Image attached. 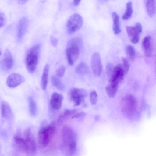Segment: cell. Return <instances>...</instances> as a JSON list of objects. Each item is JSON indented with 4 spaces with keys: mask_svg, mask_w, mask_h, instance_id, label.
<instances>
[{
    "mask_svg": "<svg viewBox=\"0 0 156 156\" xmlns=\"http://www.w3.org/2000/svg\"><path fill=\"white\" fill-rule=\"evenodd\" d=\"M14 141L17 147L21 152L29 155L35 154L36 143L30 128L26 129L23 135L20 133L15 134Z\"/></svg>",
    "mask_w": 156,
    "mask_h": 156,
    "instance_id": "obj_1",
    "label": "cell"
},
{
    "mask_svg": "<svg viewBox=\"0 0 156 156\" xmlns=\"http://www.w3.org/2000/svg\"><path fill=\"white\" fill-rule=\"evenodd\" d=\"M82 45L81 39L73 38L68 41L66 49V55L68 64L73 65L78 58Z\"/></svg>",
    "mask_w": 156,
    "mask_h": 156,
    "instance_id": "obj_2",
    "label": "cell"
},
{
    "mask_svg": "<svg viewBox=\"0 0 156 156\" xmlns=\"http://www.w3.org/2000/svg\"><path fill=\"white\" fill-rule=\"evenodd\" d=\"M63 143L70 155H73L77 150L76 134L70 127L65 126L62 129Z\"/></svg>",
    "mask_w": 156,
    "mask_h": 156,
    "instance_id": "obj_3",
    "label": "cell"
},
{
    "mask_svg": "<svg viewBox=\"0 0 156 156\" xmlns=\"http://www.w3.org/2000/svg\"><path fill=\"white\" fill-rule=\"evenodd\" d=\"M40 45H36L27 51L25 59V64L27 71L30 73L35 71L38 63Z\"/></svg>",
    "mask_w": 156,
    "mask_h": 156,
    "instance_id": "obj_4",
    "label": "cell"
},
{
    "mask_svg": "<svg viewBox=\"0 0 156 156\" xmlns=\"http://www.w3.org/2000/svg\"><path fill=\"white\" fill-rule=\"evenodd\" d=\"M56 131L53 124L42 126L38 133V141L39 145L42 148L46 147L52 139Z\"/></svg>",
    "mask_w": 156,
    "mask_h": 156,
    "instance_id": "obj_5",
    "label": "cell"
},
{
    "mask_svg": "<svg viewBox=\"0 0 156 156\" xmlns=\"http://www.w3.org/2000/svg\"><path fill=\"white\" fill-rule=\"evenodd\" d=\"M121 103L123 112L128 117L132 118L136 114L137 103L134 96L130 94L126 96L123 98Z\"/></svg>",
    "mask_w": 156,
    "mask_h": 156,
    "instance_id": "obj_6",
    "label": "cell"
},
{
    "mask_svg": "<svg viewBox=\"0 0 156 156\" xmlns=\"http://www.w3.org/2000/svg\"><path fill=\"white\" fill-rule=\"evenodd\" d=\"M83 23L81 16L78 13L72 15L68 20L66 27L69 34H73L79 30L82 27Z\"/></svg>",
    "mask_w": 156,
    "mask_h": 156,
    "instance_id": "obj_7",
    "label": "cell"
},
{
    "mask_svg": "<svg viewBox=\"0 0 156 156\" xmlns=\"http://www.w3.org/2000/svg\"><path fill=\"white\" fill-rule=\"evenodd\" d=\"M71 98L75 106L80 105L88 95L87 92L84 89L74 87L70 91Z\"/></svg>",
    "mask_w": 156,
    "mask_h": 156,
    "instance_id": "obj_8",
    "label": "cell"
},
{
    "mask_svg": "<svg viewBox=\"0 0 156 156\" xmlns=\"http://www.w3.org/2000/svg\"><path fill=\"white\" fill-rule=\"evenodd\" d=\"M124 74L122 65L121 64L116 65L114 67L112 74L109 79L110 84L118 87L119 83L123 79Z\"/></svg>",
    "mask_w": 156,
    "mask_h": 156,
    "instance_id": "obj_9",
    "label": "cell"
},
{
    "mask_svg": "<svg viewBox=\"0 0 156 156\" xmlns=\"http://www.w3.org/2000/svg\"><path fill=\"white\" fill-rule=\"evenodd\" d=\"M91 68L94 75L96 77L99 76L102 70V64L100 54L95 52L92 55L91 61Z\"/></svg>",
    "mask_w": 156,
    "mask_h": 156,
    "instance_id": "obj_10",
    "label": "cell"
},
{
    "mask_svg": "<svg viewBox=\"0 0 156 156\" xmlns=\"http://www.w3.org/2000/svg\"><path fill=\"white\" fill-rule=\"evenodd\" d=\"M14 63L12 56L8 50H6L1 60L0 64L2 69L5 70H10Z\"/></svg>",
    "mask_w": 156,
    "mask_h": 156,
    "instance_id": "obj_11",
    "label": "cell"
},
{
    "mask_svg": "<svg viewBox=\"0 0 156 156\" xmlns=\"http://www.w3.org/2000/svg\"><path fill=\"white\" fill-rule=\"evenodd\" d=\"M23 80V78L21 75L17 73H12L8 76L6 84L9 87L15 88L20 84Z\"/></svg>",
    "mask_w": 156,
    "mask_h": 156,
    "instance_id": "obj_12",
    "label": "cell"
},
{
    "mask_svg": "<svg viewBox=\"0 0 156 156\" xmlns=\"http://www.w3.org/2000/svg\"><path fill=\"white\" fill-rule=\"evenodd\" d=\"M142 47L145 55L147 57H150L153 50V41L150 36H147L144 38L142 42Z\"/></svg>",
    "mask_w": 156,
    "mask_h": 156,
    "instance_id": "obj_13",
    "label": "cell"
},
{
    "mask_svg": "<svg viewBox=\"0 0 156 156\" xmlns=\"http://www.w3.org/2000/svg\"><path fill=\"white\" fill-rule=\"evenodd\" d=\"M63 97L62 94L54 92L51 95L50 104L52 108L56 110H58L62 106Z\"/></svg>",
    "mask_w": 156,
    "mask_h": 156,
    "instance_id": "obj_14",
    "label": "cell"
},
{
    "mask_svg": "<svg viewBox=\"0 0 156 156\" xmlns=\"http://www.w3.org/2000/svg\"><path fill=\"white\" fill-rule=\"evenodd\" d=\"M29 23V20L26 17H22L20 20L18 27V37L21 38L25 34Z\"/></svg>",
    "mask_w": 156,
    "mask_h": 156,
    "instance_id": "obj_15",
    "label": "cell"
},
{
    "mask_svg": "<svg viewBox=\"0 0 156 156\" xmlns=\"http://www.w3.org/2000/svg\"><path fill=\"white\" fill-rule=\"evenodd\" d=\"M127 34L129 37L134 35H139L142 32V28L141 24L137 23L134 27L127 26L126 28Z\"/></svg>",
    "mask_w": 156,
    "mask_h": 156,
    "instance_id": "obj_16",
    "label": "cell"
},
{
    "mask_svg": "<svg viewBox=\"0 0 156 156\" xmlns=\"http://www.w3.org/2000/svg\"><path fill=\"white\" fill-rule=\"evenodd\" d=\"M1 114L2 117L8 119L12 114L11 108L8 103L4 101L1 104Z\"/></svg>",
    "mask_w": 156,
    "mask_h": 156,
    "instance_id": "obj_17",
    "label": "cell"
},
{
    "mask_svg": "<svg viewBox=\"0 0 156 156\" xmlns=\"http://www.w3.org/2000/svg\"><path fill=\"white\" fill-rule=\"evenodd\" d=\"M113 20V30L114 33L118 34L121 32V27L119 17L117 14L115 12L112 14Z\"/></svg>",
    "mask_w": 156,
    "mask_h": 156,
    "instance_id": "obj_18",
    "label": "cell"
},
{
    "mask_svg": "<svg viewBox=\"0 0 156 156\" xmlns=\"http://www.w3.org/2000/svg\"><path fill=\"white\" fill-rule=\"evenodd\" d=\"M49 66L46 64L44 68L41 78V85L43 90H45L47 88L48 83V76L49 71Z\"/></svg>",
    "mask_w": 156,
    "mask_h": 156,
    "instance_id": "obj_19",
    "label": "cell"
},
{
    "mask_svg": "<svg viewBox=\"0 0 156 156\" xmlns=\"http://www.w3.org/2000/svg\"><path fill=\"white\" fill-rule=\"evenodd\" d=\"M146 8L148 15L151 17L153 16L155 13V0H146Z\"/></svg>",
    "mask_w": 156,
    "mask_h": 156,
    "instance_id": "obj_20",
    "label": "cell"
},
{
    "mask_svg": "<svg viewBox=\"0 0 156 156\" xmlns=\"http://www.w3.org/2000/svg\"><path fill=\"white\" fill-rule=\"evenodd\" d=\"M75 72L80 75H84L89 72V69L87 65L84 63L79 64L75 69Z\"/></svg>",
    "mask_w": 156,
    "mask_h": 156,
    "instance_id": "obj_21",
    "label": "cell"
},
{
    "mask_svg": "<svg viewBox=\"0 0 156 156\" xmlns=\"http://www.w3.org/2000/svg\"><path fill=\"white\" fill-rule=\"evenodd\" d=\"M133 13L132 4L131 2H129L126 4L125 12L122 16L123 20H127L130 19L132 16Z\"/></svg>",
    "mask_w": 156,
    "mask_h": 156,
    "instance_id": "obj_22",
    "label": "cell"
},
{
    "mask_svg": "<svg viewBox=\"0 0 156 156\" xmlns=\"http://www.w3.org/2000/svg\"><path fill=\"white\" fill-rule=\"evenodd\" d=\"M28 101L30 114L32 116H34L36 115L37 112V107L36 103L31 97H30L28 98Z\"/></svg>",
    "mask_w": 156,
    "mask_h": 156,
    "instance_id": "obj_23",
    "label": "cell"
},
{
    "mask_svg": "<svg viewBox=\"0 0 156 156\" xmlns=\"http://www.w3.org/2000/svg\"><path fill=\"white\" fill-rule=\"evenodd\" d=\"M118 88V87L113 86L110 84L106 87L105 89L109 97L113 98L116 94Z\"/></svg>",
    "mask_w": 156,
    "mask_h": 156,
    "instance_id": "obj_24",
    "label": "cell"
},
{
    "mask_svg": "<svg viewBox=\"0 0 156 156\" xmlns=\"http://www.w3.org/2000/svg\"><path fill=\"white\" fill-rule=\"evenodd\" d=\"M51 81L53 85L57 88L61 90L64 89V84L58 77L56 76H52L51 79Z\"/></svg>",
    "mask_w": 156,
    "mask_h": 156,
    "instance_id": "obj_25",
    "label": "cell"
},
{
    "mask_svg": "<svg viewBox=\"0 0 156 156\" xmlns=\"http://www.w3.org/2000/svg\"><path fill=\"white\" fill-rule=\"evenodd\" d=\"M126 53L128 58L131 60L134 58L136 56V52L134 47L131 45H129L126 48Z\"/></svg>",
    "mask_w": 156,
    "mask_h": 156,
    "instance_id": "obj_26",
    "label": "cell"
},
{
    "mask_svg": "<svg viewBox=\"0 0 156 156\" xmlns=\"http://www.w3.org/2000/svg\"><path fill=\"white\" fill-rule=\"evenodd\" d=\"M76 112V110L75 109H65L62 114L59 117L58 119V121H63L69 116L75 113Z\"/></svg>",
    "mask_w": 156,
    "mask_h": 156,
    "instance_id": "obj_27",
    "label": "cell"
},
{
    "mask_svg": "<svg viewBox=\"0 0 156 156\" xmlns=\"http://www.w3.org/2000/svg\"><path fill=\"white\" fill-rule=\"evenodd\" d=\"M98 95L95 91L91 92L90 94V99L92 105H95L97 101Z\"/></svg>",
    "mask_w": 156,
    "mask_h": 156,
    "instance_id": "obj_28",
    "label": "cell"
},
{
    "mask_svg": "<svg viewBox=\"0 0 156 156\" xmlns=\"http://www.w3.org/2000/svg\"><path fill=\"white\" fill-rule=\"evenodd\" d=\"M123 65H122L125 74L128 71L129 68V64L127 59L124 57L122 58Z\"/></svg>",
    "mask_w": 156,
    "mask_h": 156,
    "instance_id": "obj_29",
    "label": "cell"
},
{
    "mask_svg": "<svg viewBox=\"0 0 156 156\" xmlns=\"http://www.w3.org/2000/svg\"><path fill=\"white\" fill-rule=\"evenodd\" d=\"M114 67L113 65L109 63L107 65L106 68V73L108 76L110 78L114 70Z\"/></svg>",
    "mask_w": 156,
    "mask_h": 156,
    "instance_id": "obj_30",
    "label": "cell"
},
{
    "mask_svg": "<svg viewBox=\"0 0 156 156\" xmlns=\"http://www.w3.org/2000/svg\"><path fill=\"white\" fill-rule=\"evenodd\" d=\"M66 68L65 66L62 65L59 67L57 70L56 74L59 77H62L64 74Z\"/></svg>",
    "mask_w": 156,
    "mask_h": 156,
    "instance_id": "obj_31",
    "label": "cell"
},
{
    "mask_svg": "<svg viewBox=\"0 0 156 156\" xmlns=\"http://www.w3.org/2000/svg\"><path fill=\"white\" fill-rule=\"evenodd\" d=\"M5 17L4 14L0 12V28L2 27L5 22Z\"/></svg>",
    "mask_w": 156,
    "mask_h": 156,
    "instance_id": "obj_32",
    "label": "cell"
},
{
    "mask_svg": "<svg viewBox=\"0 0 156 156\" xmlns=\"http://www.w3.org/2000/svg\"><path fill=\"white\" fill-rule=\"evenodd\" d=\"M139 36L135 35L132 37L131 39L132 42L134 44L138 43L139 41Z\"/></svg>",
    "mask_w": 156,
    "mask_h": 156,
    "instance_id": "obj_33",
    "label": "cell"
},
{
    "mask_svg": "<svg viewBox=\"0 0 156 156\" xmlns=\"http://www.w3.org/2000/svg\"><path fill=\"white\" fill-rule=\"evenodd\" d=\"M50 41L52 45L54 47L57 46L58 41L57 39L53 36H51Z\"/></svg>",
    "mask_w": 156,
    "mask_h": 156,
    "instance_id": "obj_34",
    "label": "cell"
},
{
    "mask_svg": "<svg viewBox=\"0 0 156 156\" xmlns=\"http://www.w3.org/2000/svg\"><path fill=\"white\" fill-rule=\"evenodd\" d=\"M86 115L85 112H82L78 113L74 115L72 117V118H78L79 117H82Z\"/></svg>",
    "mask_w": 156,
    "mask_h": 156,
    "instance_id": "obj_35",
    "label": "cell"
},
{
    "mask_svg": "<svg viewBox=\"0 0 156 156\" xmlns=\"http://www.w3.org/2000/svg\"><path fill=\"white\" fill-rule=\"evenodd\" d=\"M81 0H73V5L74 6H77L80 3Z\"/></svg>",
    "mask_w": 156,
    "mask_h": 156,
    "instance_id": "obj_36",
    "label": "cell"
},
{
    "mask_svg": "<svg viewBox=\"0 0 156 156\" xmlns=\"http://www.w3.org/2000/svg\"><path fill=\"white\" fill-rule=\"evenodd\" d=\"M28 0H18V2L20 4H24L26 3Z\"/></svg>",
    "mask_w": 156,
    "mask_h": 156,
    "instance_id": "obj_37",
    "label": "cell"
},
{
    "mask_svg": "<svg viewBox=\"0 0 156 156\" xmlns=\"http://www.w3.org/2000/svg\"><path fill=\"white\" fill-rule=\"evenodd\" d=\"M102 3H104L108 2L109 0H99Z\"/></svg>",
    "mask_w": 156,
    "mask_h": 156,
    "instance_id": "obj_38",
    "label": "cell"
},
{
    "mask_svg": "<svg viewBox=\"0 0 156 156\" xmlns=\"http://www.w3.org/2000/svg\"><path fill=\"white\" fill-rule=\"evenodd\" d=\"M2 54V52L1 51V50H0V56Z\"/></svg>",
    "mask_w": 156,
    "mask_h": 156,
    "instance_id": "obj_39",
    "label": "cell"
}]
</instances>
